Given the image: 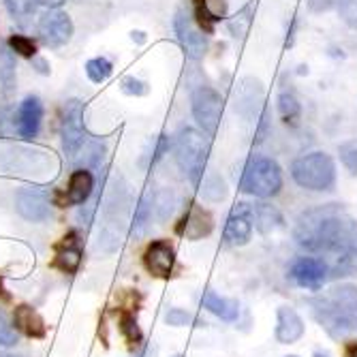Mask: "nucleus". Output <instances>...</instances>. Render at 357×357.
<instances>
[{
  "instance_id": "nucleus-25",
  "label": "nucleus",
  "mask_w": 357,
  "mask_h": 357,
  "mask_svg": "<svg viewBox=\"0 0 357 357\" xmlns=\"http://www.w3.org/2000/svg\"><path fill=\"white\" fill-rule=\"evenodd\" d=\"M152 206H154V197H152V192H150V190H146V192L142 195L139 204H137L135 218H133V229H131V234H133L135 238H139V236L146 234L148 225H150V220H152Z\"/></svg>"
},
{
  "instance_id": "nucleus-10",
  "label": "nucleus",
  "mask_w": 357,
  "mask_h": 357,
  "mask_svg": "<svg viewBox=\"0 0 357 357\" xmlns=\"http://www.w3.org/2000/svg\"><path fill=\"white\" fill-rule=\"evenodd\" d=\"M289 276L304 289L319 291L323 282L330 278V272L321 257H300L294 261V266H291Z\"/></svg>"
},
{
  "instance_id": "nucleus-19",
  "label": "nucleus",
  "mask_w": 357,
  "mask_h": 357,
  "mask_svg": "<svg viewBox=\"0 0 357 357\" xmlns=\"http://www.w3.org/2000/svg\"><path fill=\"white\" fill-rule=\"evenodd\" d=\"M13 323H15V328L20 332H24L28 338H45V334H47V326H45L43 317L28 304H22L15 308Z\"/></svg>"
},
{
  "instance_id": "nucleus-30",
  "label": "nucleus",
  "mask_w": 357,
  "mask_h": 357,
  "mask_svg": "<svg viewBox=\"0 0 357 357\" xmlns=\"http://www.w3.org/2000/svg\"><path fill=\"white\" fill-rule=\"evenodd\" d=\"M202 195H204L206 199H210V202H220V199H225L227 186H225L222 178H220V176H216V174H212L208 180H204Z\"/></svg>"
},
{
  "instance_id": "nucleus-14",
  "label": "nucleus",
  "mask_w": 357,
  "mask_h": 357,
  "mask_svg": "<svg viewBox=\"0 0 357 357\" xmlns=\"http://www.w3.org/2000/svg\"><path fill=\"white\" fill-rule=\"evenodd\" d=\"M41 118H43V105L37 96H28L17 109V133L22 139H32L37 137L41 128Z\"/></svg>"
},
{
  "instance_id": "nucleus-29",
  "label": "nucleus",
  "mask_w": 357,
  "mask_h": 357,
  "mask_svg": "<svg viewBox=\"0 0 357 357\" xmlns=\"http://www.w3.org/2000/svg\"><path fill=\"white\" fill-rule=\"evenodd\" d=\"M86 75L94 82L101 84L112 75V62L107 58H92L86 62Z\"/></svg>"
},
{
  "instance_id": "nucleus-27",
  "label": "nucleus",
  "mask_w": 357,
  "mask_h": 357,
  "mask_svg": "<svg viewBox=\"0 0 357 357\" xmlns=\"http://www.w3.org/2000/svg\"><path fill=\"white\" fill-rule=\"evenodd\" d=\"M278 112L282 116V120L287 124H296L300 114H302V107L296 99V94H291V92H282L278 96Z\"/></svg>"
},
{
  "instance_id": "nucleus-24",
  "label": "nucleus",
  "mask_w": 357,
  "mask_h": 357,
  "mask_svg": "<svg viewBox=\"0 0 357 357\" xmlns=\"http://www.w3.org/2000/svg\"><path fill=\"white\" fill-rule=\"evenodd\" d=\"M0 84L7 96L15 90V56L11 47H0Z\"/></svg>"
},
{
  "instance_id": "nucleus-20",
  "label": "nucleus",
  "mask_w": 357,
  "mask_h": 357,
  "mask_svg": "<svg viewBox=\"0 0 357 357\" xmlns=\"http://www.w3.org/2000/svg\"><path fill=\"white\" fill-rule=\"evenodd\" d=\"M250 234H252V222H250V218L240 208H236L229 214V218H227L222 240L227 244H231V246H244L250 240Z\"/></svg>"
},
{
  "instance_id": "nucleus-2",
  "label": "nucleus",
  "mask_w": 357,
  "mask_h": 357,
  "mask_svg": "<svg viewBox=\"0 0 357 357\" xmlns=\"http://www.w3.org/2000/svg\"><path fill=\"white\" fill-rule=\"evenodd\" d=\"M240 188L252 197H274L282 188L280 165L270 156H250L242 169Z\"/></svg>"
},
{
  "instance_id": "nucleus-28",
  "label": "nucleus",
  "mask_w": 357,
  "mask_h": 357,
  "mask_svg": "<svg viewBox=\"0 0 357 357\" xmlns=\"http://www.w3.org/2000/svg\"><path fill=\"white\" fill-rule=\"evenodd\" d=\"M255 9H257V0L255 3H250V5H246L234 20H229V30H231V35L236 37V39H242L246 32H248V28H250V24H252V13H255Z\"/></svg>"
},
{
  "instance_id": "nucleus-5",
  "label": "nucleus",
  "mask_w": 357,
  "mask_h": 357,
  "mask_svg": "<svg viewBox=\"0 0 357 357\" xmlns=\"http://www.w3.org/2000/svg\"><path fill=\"white\" fill-rule=\"evenodd\" d=\"M60 137H62V150L69 158H77L86 144V131H84V107L77 99L67 101L62 107V122H60Z\"/></svg>"
},
{
  "instance_id": "nucleus-23",
  "label": "nucleus",
  "mask_w": 357,
  "mask_h": 357,
  "mask_svg": "<svg viewBox=\"0 0 357 357\" xmlns=\"http://www.w3.org/2000/svg\"><path fill=\"white\" fill-rule=\"evenodd\" d=\"M225 13H227L225 0H195V13H192V17H197L199 26L206 32H212L214 24L218 20H222Z\"/></svg>"
},
{
  "instance_id": "nucleus-16",
  "label": "nucleus",
  "mask_w": 357,
  "mask_h": 357,
  "mask_svg": "<svg viewBox=\"0 0 357 357\" xmlns=\"http://www.w3.org/2000/svg\"><path fill=\"white\" fill-rule=\"evenodd\" d=\"M321 326L336 340L357 338V317L353 312H317Z\"/></svg>"
},
{
  "instance_id": "nucleus-9",
  "label": "nucleus",
  "mask_w": 357,
  "mask_h": 357,
  "mask_svg": "<svg viewBox=\"0 0 357 357\" xmlns=\"http://www.w3.org/2000/svg\"><path fill=\"white\" fill-rule=\"evenodd\" d=\"M317 312H353L357 314V287L355 284H336L328 289L321 298L310 302Z\"/></svg>"
},
{
  "instance_id": "nucleus-11",
  "label": "nucleus",
  "mask_w": 357,
  "mask_h": 357,
  "mask_svg": "<svg viewBox=\"0 0 357 357\" xmlns=\"http://www.w3.org/2000/svg\"><path fill=\"white\" fill-rule=\"evenodd\" d=\"M144 266L156 278H169L176 266V250L167 240H154L144 252Z\"/></svg>"
},
{
  "instance_id": "nucleus-38",
  "label": "nucleus",
  "mask_w": 357,
  "mask_h": 357,
  "mask_svg": "<svg viewBox=\"0 0 357 357\" xmlns=\"http://www.w3.org/2000/svg\"><path fill=\"white\" fill-rule=\"evenodd\" d=\"M344 357H357V338L351 340L344 349Z\"/></svg>"
},
{
  "instance_id": "nucleus-41",
  "label": "nucleus",
  "mask_w": 357,
  "mask_h": 357,
  "mask_svg": "<svg viewBox=\"0 0 357 357\" xmlns=\"http://www.w3.org/2000/svg\"><path fill=\"white\" fill-rule=\"evenodd\" d=\"M287 357H298V355H287Z\"/></svg>"
},
{
  "instance_id": "nucleus-32",
  "label": "nucleus",
  "mask_w": 357,
  "mask_h": 357,
  "mask_svg": "<svg viewBox=\"0 0 357 357\" xmlns=\"http://www.w3.org/2000/svg\"><path fill=\"white\" fill-rule=\"evenodd\" d=\"M9 47H11L15 54L24 56V58H35V54H37L35 41L28 39V37H24V35H13V37L9 39Z\"/></svg>"
},
{
  "instance_id": "nucleus-18",
  "label": "nucleus",
  "mask_w": 357,
  "mask_h": 357,
  "mask_svg": "<svg viewBox=\"0 0 357 357\" xmlns=\"http://www.w3.org/2000/svg\"><path fill=\"white\" fill-rule=\"evenodd\" d=\"M79 266H82V248H79L77 236L69 234L67 238H62V242L56 248L54 268H58L64 274H75Z\"/></svg>"
},
{
  "instance_id": "nucleus-8",
  "label": "nucleus",
  "mask_w": 357,
  "mask_h": 357,
  "mask_svg": "<svg viewBox=\"0 0 357 357\" xmlns=\"http://www.w3.org/2000/svg\"><path fill=\"white\" fill-rule=\"evenodd\" d=\"M174 28H176V35L186 52L188 58L192 60H199L206 56L208 52V39L204 32L197 28V24H195L192 15L186 13V11H178L176 17H174Z\"/></svg>"
},
{
  "instance_id": "nucleus-35",
  "label": "nucleus",
  "mask_w": 357,
  "mask_h": 357,
  "mask_svg": "<svg viewBox=\"0 0 357 357\" xmlns=\"http://www.w3.org/2000/svg\"><path fill=\"white\" fill-rule=\"evenodd\" d=\"M122 92H124V94H131V96H144V94L148 92V88H146L144 82H139V79H135V77H126V79L122 82Z\"/></svg>"
},
{
  "instance_id": "nucleus-6",
  "label": "nucleus",
  "mask_w": 357,
  "mask_h": 357,
  "mask_svg": "<svg viewBox=\"0 0 357 357\" xmlns=\"http://www.w3.org/2000/svg\"><path fill=\"white\" fill-rule=\"evenodd\" d=\"M190 103H192V116L197 120V124L206 133L214 135L220 124V116H222V96L210 86H199L192 92Z\"/></svg>"
},
{
  "instance_id": "nucleus-40",
  "label": "nucleus",
  "mask_w": 357,
  "mask_h": 357,
  "mask_svg": "<svg viewBox=\"0 0 357 357\" xmlns=\"http://www.w3.org/2000/svg\"><path fill=\"white\" fill-rule=\"evenodd\" d=\"M0 357H17V355H0Z\"/></svg>"
},
{
  "instance_id": "nucleus-17",
  "label": "nucleus",
  "mask_w": 357,
  "mask_h": 357,
  "mask_svg": "<svg viewBox=\"0 0 357 357\" xmlns=\"http://www.w3.org/2000/svg\"><path fill=\"white\" fill-rule=\"evenodd\" d=\"M304 336L302 317L289 306H280L276 312V340L282 344H294Z\"/></svg>"
},
{
  "instance_id": "nucleus-7",
  "label": "nucleus",
  "mask_w": 357,
  "mask_h": 357,
  "mask_svg": "<svg viewBox=\"0 0 357 357\" xmlns=\"http://www.w3.org/2000/svg\"><path fill=\"white\" fill-rule=\"evenodd\" d=\"M39 37L47 47H62L67 45L73 37V22L71 17L58 11V9H47L41 20H39Z\"/></svg>"
},
{
  "instance_id": "nucleus-12",
  "label": "nucleus",
  "mask_w": 357,
  "mask_h": 357,
  "mask_svg": "<svg viewBox=\"0 0 357 357\" xmlns=\"http://www.w3.org/2000/svg\"><path fill=\"white\" fill-rule=\"evenodd\" d=\"M17 212L32 222H43L50 218V199L39 188H20L15 197Z\"/></svg>"
},
{
  "instance_id": "nucleus-39",
  "label": "nucleus",
  "mask_w": 357,
  "mask_h": 357,
  "mask_svg": "<svg viewBox=\"0 0 357 357\" xmlns=\"http://www.w3.org/2000/svg\"><path fill=\"white\" fill-rule=\"evenodd\" d=\"M35 64H37V71H39V73H47V67H45V60L37 58V60H35Z\"/></svg>"
},
{
  "instance_id": "nucleus-21",
  "label": "nucleus",
  "mask_w": 357,
  "mask_h": 357,
  "mask_svg": "<svg viewBox=\"0 0 357 357\" xmlns=\"http://www.w3.org/2000/svg\"><path fill=\"white\" fill-rule=\"evenodd\" d=\"M94 190V178L88 169H77L69 178V188H67V204L79 206L90 199Z\"/></svg>"
},
{
  "instance_id": "nucleus-15",
  "label": "nucleus",
  "mask_w": 357,
  "mask_h": 357,
  "mask_svg": "<svg viewBox=\"0 0 357 357\" xmlns=\"http://www.w3.org/2000/svg\"><path fill=\"white\" fill-rule=\"evenodd\" d=\"M238 208L250 218V222H255L261 234H272L282 227L280 212L270 204H238Z\"/></svg>"
},
{
  "instance_id": "nucleus-3",
  "label": "nucleus",
  "mask_w": 357,
  "mask_h": 357,
  "mask_svg": "<svg viewBox=\"0 0 357 357\" xmlns=\"http://www.w3.org/2000/svg\"><path fill=\"white\" fill-rule=\"evenodd\" d=\"M294 180L308 190H330L336 182V165L330 154L310 152L294 160L291 165Z\"/></svg>"
},
{
  "instance_id": "nucleus-34",
  "label": "nucleus",
  "mask_w": 357,
  "mask_h": 357,
  "mask_svg": "<svg viewBox=\"0 0 357 357\" xmlns=\"http://www.w3.org/2000/svg\"><path fill=\"white\" fill-rule=\"evenodd\" d=\"M165 319H167L169 326H174V328H182V326H188V323H199L192 314H188V312L182 310V308H172V310L165 314Z\"/></svg>"
},
{
  "instance_id": "nucleus-13",
  "label": "nucleus",
  "mask_w": 357,
  "mask_h": 357,
  "mask_svg": "<svg viewBox=\"0 0 357 357\" xmlns=\"http://www.w3.org/2000/svg\"><path fill=\"white\" fill-rule=\"evenodd\" d=\"M212 229H214L212 214L197 204H190L188 212L184 214L182 222L178 225V234L186 236L188 240H202V238L210 236Z\"/></svg>"
},
{
  "instance_id": "nucleus-31",
  "label": "nucleus",
  "mask_w": 357,
  "mask_h": 357,
  "mask_svg": "<svg viewBox=\"0 0 357 357\" xmlns=\"http://www.w3.org/2000/svg\"><path fill=\"white\" fill-rule=\"evenodd\" d=\"M13 344H17V332L3 312V308H0V349H9Z\"/></svg>"
},
{
  "instance_id": "nucleus-4",
  "label": "nucleus",
  "mask_w": 357,
  "mask_h": 357,
  "mask_svg": "<svg viewBox=\"0 0 357 357\" xmlns=\"http://www.w3.org/2000/svg\"><path fill=\"white\" fill-rule=\"evenodd\" d=\"M208 154H210V144L208 137H204L195 128H184L180 131L176 139V158L182 174L192 182L199 184L208 165Z\"/></svg>"
},
{
  "instance_id": "nucleus-22",
  "label": "nucleus",
  "mask_w": 357,
  "mask_h": 357,
  "mask_svg": "<svg viewBox=\"0 0 357 357\" xmlns=\"http://www.w3.org/2000/svg\"><path fill=\"white\" fill-rule=\"evenodd\" d=\"M202 306L222 321H236L240 314V304L229 298H220L212 289H206L202 296Z\"/></svg>"
},
{
  "instance_id": "nucleus-42",
  "label": "nucleus",
  "mask_w": 357,
  "mask_h": 357,
  "mask_svg": "<svg viewBox=\"0 0 357 357\" xmlns=\"http://www.w3.org/2000/svg\"><path fill=\"white\" fill-rule=\"evenodd\" d=\"M174 357H182V355H174Z\"/></svg>"
},
{
  "instance_id": "nucleus-37",
  "label": "nucleus",
  "mask_w": 357,
  "mask_h": 357,
  "mask_svg": "<svg viewBox=\"0 0 357 357\" xmlns=\"http://www.w3.org/2000/svg\"><path fill=\"white\" fill-rule=\"evenodd\" d=\"M156 353H158V349L154 344H144L133 357H156Z\"/></svg>"
},
{
  "instance_id": "nucleus-1",
  "label": "nucleus",
  "mask_w": 357,
  "mask_h": 357,
  "mask_svg": "<svg viewBox=\"0 0 357 357\" xmlns=\"http://www.w3.org/2000/svg\"><path fill=\"white\" fill-rule=\"evenodd\" d=\"M294 238L298 246L321 259L357 252V218L338 204L306 210L296 225Z\"/></svg>"
},
{
  "instance_id": "nucleus-26",
  "label": "nucleus",
  "mask_w": 357,
  "mask_h": 357,
  "mask_svg": "<svg viewBox=\"0 0 357 357\" xmlns=\"http://www.w3.org/2000/svg\"><path fill=\"white\" fill-rule=\"evenodd\" d=\"M118 328H120V334L124 336V340H126L128 344H135V347L142 344L144 334H142V330H139V326H137L135 314H131V312H122V314H120Z\"/></svg>"
},
{
  "instance_id": "nucleus-33",
  "label": "nucleus",
  "mask_w": 357,
  "mask_h": 357,
  "mask_svg": "<svg viewBox=\"0 0 357 357\" xmlns=\"http://www.w3.org/2000/svg\"><path fill=\"white\" fill-rule=\"evenodd\" d=\"M340 160L351 174H357V139L344 142L340 146Z\"/></svg>"
},
{
  "instance_id": "nucleus-36",
  "label": "nucleus",
  "mask_w": 357,
  "mask_h": 357,
  "mask_svg": "<svg viewBox=\"0 0 357 357\" xmlns=\"http://www.w3.org/2000/svg\"><path fill=\"white\" fill-rule=\"evenodd\" d=\"M28 3H30V7L32 9H39V7H45V9H58L62 3H64V0H28Z\"/></svg>"
}]
</instances>
